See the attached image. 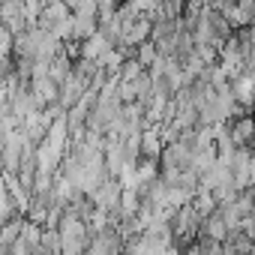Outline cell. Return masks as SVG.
<instances>
[{"mask_svg":"<svg viewBox=\"0 0 255 255\" xmlns=\"http://www.w3.org/2000/svg\"><path fill=\"white\" fill-rule=\"evenodd\" d=\"M228 138H231L237 147H249L252 138H255V120H252V117H243V114L231 117V120H228Z\"/></svg>","mask_w":255,"mask_h":255,"instance_id":"4","label":"cell"},{"mask_svg":"<svg viewBox=\"0 0 255 255\" xmlns=\"http://www.w3.org/2000/svg\"><path fill=\"white\" fill-rule=\"evenodd\" d=\"M99 30V18L96 15H75L72 12V39H87L90 33H96Z\"/></svg>","mask_w":255,"mask_h":255,"instance_id":"8","label":"cell"},{"mask_svg":"<svg viewBox=\"0 0 255 255\" xmlns=\"http://www.w3.org/2000/svg\"><path fill=\"white\" fill-rule=\"evenodd\" d=\"M108 48H114V42L102 33V30H96V33H90L87 39H81V45H78V57H87V60H102L105 57V51Z\"/></svg>","mask_w":255,"mask_h":255,"instance_id":"5","label":"cell"},{"mask_svg":"<svg viewBox=\"0 0 255 255\" xmlns=\"http://www.w3.org/2000/svg\"><path fill=\"white\" fill-rule=\"evenodd\" d=\"M69 15H72V9H69V3H66V0H48V6L39 12L36 24L54 33V27H57V24H63Z\"/></svg>","mask_w":255,"mask_h":255,"instance_id":"3","label":"cell"},{"mask_svg":"<svg viewBox=\"0 0 255 255\" xmlns=\"http://www.w3.org/2000/svg\"><path fill=\"white\" fill-rule=\"evenodd\" d=\"M162 147H165V141H162V135H159V126H156V123H147L144 129H141V156L156 162V159L162 156Z\"/></svg>","mask_w":255,"mask_h":255,"instance_id":"6","label":"cell"},{"mask_svg":"<svg viewBox=\"0 0 255 255\" xmlns=\"http://www.w3.org/2000/svg\"><path fill=\"white\" fill-rule=\"evenodd\" d=\"M87 87H90V81H87V78H84V75L72 66V72L60 81V90H57V105H60L63 111H66V108H72V105L84 96V90H87Z\"/></svg>","mask_w":255,"mask_h":255,"instance_id":"2","label":"cell"},{"mask_svg":"<svg viewBox=\"0 0 255 255\" xmlns=\"http://www.w3.org/2000/svg\"><path fill=\"white\" fill-rule=\"evenodd\" d=\"M57 234H60V249L63 252H84L87 249L90 228H87V219H81L78 213L63 210V216L57 222Z\"/></svg>","mask_w":255,"mask_h":255,"instance_id":"1","label":"cell"},{"mask_svg":"<svg viewBox=\"0 0 255 255\" xmlns=\"http://www.w3.org/2000/svg\"><path fill=\"white\" fill-rule=\"evenodd\" d=\"M252 111H255V99H252Z\"/></svg>","mask_w":255,"mask_h":255,"instance_id":"10","label":"cell"},{"mask_svg":"<svg viewBox=\"0 0 255 255\" xmlns=\"http://www.w3.org/2000/svg\"><path fill=\"white\" fill-rule=\"evenodd\" d=\"M12 75V60L6 51H0V78H9Z\"/></svg>","mask_w":255,"mask_h":255,"instance_id":"9","label":"cell"},{"mask_svg":"<svg viewBox=\"0 0 255 255\" xmlns=\"http://www.w3.org/2000/svg\"><path fill=\"white\" fill-rule=\"evenodd\" d=\"M228 84L240 105H252V99H255V75L252 72H240V75L228 78Z\"/></svg>","mask_w":255,"mask_h":255,"instance_id":"7","label":"cell"}]
</instances>
